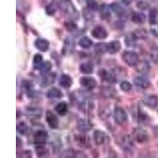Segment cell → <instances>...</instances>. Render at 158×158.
I'll return each mask as SVG.
<instances>
[{"mask_svg": "<svg viewBox=\"0 0 158 158\" xmlns=\"http://www.w3.org/2000/svg\"><path fill=\"white\" fill-rule=\"evenodd\" d=\"M27 114L29 116V118H40L42 115L41 110L38 109V108H30L27 109Z\"/></svg>", "mask_w": 158, "mask_h": 158, "instance_id": "obj_27", "label": "cell"}, {"mask_svg": "<svg viewBox=\"0 0 158 158\" xmlns=\"http://www.w3.org/2000/svg\"><path fill=\"white\" fill-rule=\"evenodd\" d=\"M43 57L40 54H36L33 57V68L35 70H39L43 64Z\"/></svg>", "mask_w": 158, "mask_h": 158, "instance_id": "obj_28", "label": "cell"}, {"mask_svg": "<svg viewBox=\"0 0 158 158\" xmlns=\"http://www.w3.org/2000/svg\"><path fill=\"white\" fill-rule=\"evenodd\" d=\"M122 3H123L124 5L126 6H129L131 5V3L132 2V0H120Z\"/></svg>", "mask_w": 158, "mask_h": 158, "instance_id": "obj_45", "label": "cell"}, {"mask_svg": "<svg viewBox=\"0 0 158 158\" xmlns=\"http://www.w3.org/2000/svg\"><path fill=\"white\" fill-rule=\"evenodd\" d=\"M122 59L123 62L129 67H136L139 63L138 55L134 51H124L122 54Z\"/></svg>", "mask_w": 158, "mask_h": 158, "instance_id": "obj_2", "label": "cell"}, {"mask_svg": "<svg viewBox=\"0 0 158 158\" xmlns=\"http://www.w3.org/2000/svg\"><path fill=\"white\" fill-rule=\"evenodd\" d=\"M17 131L21 135H25L28 131L27 124L25 122H20L17 125Z\"/></svg>", "mask_w": 158, "mask_h": 158, "instance_id": "obj_32", "label": "cell"}, {"mask_svg": "<svg viewBox=\"0 0 158 158\" xmlns=\"http://www.w3.org/2000/svg\"><path fill=\"white\" fill-rule=\"evenodd\" d=\"M151 57L153 58V59L154 60V61L156 62L158 61V48L153 51L152 55H151Z\"/></svg>", "mask_w": 158, "mask_h": 158, "instance_id": "obj_44", "label": "cell"}, {"mask_svg": "<svg viewBox=\"0 0 158 158\" xmlns=\"http://www.w3.org/2000/svg\"><path fill=\"white\" fill-rule=\"evenodd\" d=\"M137 40H138V38L136 37L135 33H131V34H129L125 38V44L127 46H132V45L136 43Z\"/></svg>", "mask_w": 158, "mask_h": 158, "instance_id": "obj_33", "label": "cell"}, {"mask_svg": "<svg viewBox=\"0 0 158 158\" xmlns=\"http://www.w3.org/2000/svg\"><path fill=\"white\" fill-rule=\"evenodd\" d=\"M121 49V44L118 40H112L107 44V52L111 55L118 52Z\"/></svg>", "mask_w": 158, "mask_h": 158, "instance_id": "obj_17", "label": "cell"}, {"mask_svg": "<svg viewBox=\"0 0 158 158\" xmlns=\"http://www.w3.org/2000/svg\"><path fill=\"white\" fill-rule=\"evenodd\" d=\"M80 85L87 90H93L97 86L96 79L92 77H82L80 79Z\"/></svg>", "mask_w": 158, "mask_h": 158, "instance_id": "obj_8", "label": "cell"}, {"mask_svg": "<svg viewBox=\"0 0 158 158\" xmlns=\"http://www.w3.org/2000/svg\"><path fill=\"white\" fill-rule=\"evenodd\" d=\"M61 7L64 10V12L72 19H77L79 18V13L77 10V8L73 4L70 0H62Z\"/></svg>", "mask_w": 158, "mask_h": 158, "instance_id": "obj_1", "label": "cell"}, {"mask_svg": "<svg viewBox=\"0 0 158 158\" xmlns=\"http://www.w3.org/2000/svg\"><path fill=\"white\" fill-rule=\"evenodd\" d=\"M45 117H46V121L48 124L49 127H51L52 129H56L59 127V118L52 111H46Z\"/></svg>", "mask_w": 158, "mask_h": 158, "instance_id": "obj_11", "label": "cell"}, {"mask_svg": "<svg viewBox=\"0 0 158 158\" xmlns=\"http://www.w3.org/2000/svg\"><path fill=\"white\" fill-rule=\"evenodd\" d=\"M44 75L45 77H44L41 82L42 87H46L49 85L52 84L55 81V79H56V74H44Z\"/></svg>", "mask_w": 158, "mask_h": 158, "instance_id": "obj_26", "label": "cell"}, {"mask_svg": "<svg viewBox=\"0 0 158 158\" xmlns=\"http://www.w3.org/2000/svg\"><path fill=\"white\" fill-rule=\"evenodd\" d=\"M134 33L138 39V38H146L147 36V32L144 29H138V30L135 31Z\"/></svg>", "mask_w": 158, "mask_h": 158, "instance_id": "obj_40", "label": "cell"}, {"mask_svg": "<svg viewBox=\"0 0 158 158\" xmlns=\"http://www.w3.org/2000/svg\"><path fill=\"white\" fill-rule=\"evenodd\" d=\"M113 116L115 123L119 126L126 124L128 121L127 114L125 110L120 107H115V110H114Z\"/></svg>", "mask_w": 158, "mask_h": 158, "instance_id": "obj_3", "label": "cell"}, {"mask_svg": "<svg viewBox=\"0 0 158 158\" xmlns=\"http://www.w3.org/2000/svg\"><path fill=\"white\" fill-rule=\"evenodd\" d=\"M122 145L124 149H131L134 147V143L132 138L130 135H124L122 138Z\"/></svg>", "mask_w": 158, "mask_h": 158, "instance_id": "obj_25", "label": "cell"}, {"mask_svg": "<svg viewBox=\"0 0 158 158\" xmlns=\"http://www.w3.org/2000/svg\"><path fill=\"white\" fill-rule=\"evenodd\" d=\"M34 46L40 52H47L49 49L50 47V43H49L48 40L45 39H41V38H39V39H36L34 42Z\"/></svg>", "mask_w": 158, "mask_h": 158, "instance_id": "obj_15", "label": "cell"}, {"mask_svg": "<svg viewBox=\"0 0 158 158\" xmlns=\"http://www.w3.org/2000/svg\"><path fill=\"white\" fill-rule=\"evenodd\" d=\"M48 135L44 130H38L33 135V142L36 146H42L47 142Z\"/></svg>", "mask_w": 158, "mask_h": 158, "instance_id": "obj_5", "label": "cell"}, {"mask_svg": "<svg viewBox=\"0 0 158 158\" xmlns=\"http://www.w3.org/2000/svg\"><path fill=\"white\" fill-rule=\"evenodd\" d=\"M110 6V8L111 10V12H113L116 16L119 18H123L126 15V10L118 2H112Z\"/></svg>", "mask_w": 158, "mask_h": 158, "instance_id": "obj_16", "label": "cell"}, {"mask_svg": "<svg viewBox=\"0 0 158 158\" xmlns=\"http://www.w3.org/2000/svg\"><path fill=\"white\" fill-rule=\"evenodd\" d=\"M91 35L97 40H104L108 37V33L105 28L101 25H97L91 31Z\"/></svg>", "mask_w": 158, "mask_h": 158, "instance_id": "obj_9", "label": "cell"}, {"mask_svg": "<svg viewBox=\"0 0 158 158\" xmlns=\"http://www.w3.org/2000/svg\"><path fill=\"white\" fill-rule=\"evenodd\" d=\"M119 87H120L121 90L125 92V93H128V92H130L132 89V85L127 81H121L120 85H119Z\"/></svg>", "mask_w": 158, "mask_h": 158, "instance_id": "obj_35", "label": "cell"}, {"mask_svg": "<svg viewBox=\"0 0 158 158\" xmlns=\"http://www.w3.org/2000/svg\"><path fill=\"white\" fill-rule=\"evenodd\" d=\"M55 111L57 112L58 115L63 116L67 114V111H68V106H67V104L64 101H62V102H59V104H57L56 107H55Z\"/></svg>", "mask_w": 158, "mask_h": 158, "instance_id": "obj_22", "label": "cell"}, {"mask_svg": "<svg viewBox=\"0 0 158 158\" xmlns=\"http://www.w3.org/2000/svg\"><path fill=\"white\" fill-rule=\"evenodd\" d=\"M149 119V116L146 113H144L141 110L138 111V120L142 123H147V120Z\"/></svg>", "mask_w": 158, "mask_h": 158, "instance_id": "obj_39", "label": "cell"}, {"mask_svg": "<svg viewBox=\"0 0 158 158\" xmlns=\"http://www.w3.org/2000/svg\"><path fill=\"white\" fill-rule=\"evenodd\" d=\"M73 48V42H72V40L70 38H67L65 40V47L64 50L65 51H70Z\"/></svg>", "mask_w": 158, "mask_h": 158, "instance_id": "obj_41", "label": "cell"}, {"mask_svg": "<svg viewBox=\"0 0 158 158\" xmlns=\"http://www.w3.org/2000/svg\"><path fill=\"white\" fill-rule=\"evenodd\" d=\"M45 11H46V14L49 16H52V15H54L56 14V7L54 6V5H52V4H48V5L46 6L45 8Z\"/></svg>", "mask_w": 158, "mask_h": 158, "instance_id": "obj_38", "label": "cell"}, {"mask_svg": "<svg viewBox=\"0 0 158 158\" xmlns=\"http://www.w3.org/2000/svg\"><path fill=\"white\" fill-rule=\"evenodd\" d=\"M73 84V80L70 75L66 74H61L59 79V85L63 89H69Z\"/></svg>", "mask_w": 158, "mask_h": 158, "instance_id": "obj_14", "label": "cell"}, {"mask_svg": "<svg viewBox=\"0 0 158 158\" xmlns=\"http://www.w3.org/2000/svg\"><path fill=\"white\" fill-rule=\"evenodd\" d=\"M132 136L133 138L138 143H145L148 141L149 138V135H148L147 132L142 127H137L134 130L133 133H132Z\"/></svg>", "mask_w": 158, "mask_h": 158, "instance_id": "obj_4", "label": "cell"}, {"mask_svg": "<svg viewBox=\"0 0 158 158\" xmlns=\"http://www.w3.org/2000/svg\"><path fill=\"white\" fill-rule=\"evenodd\" d=\"M134 83L136 85V87L142 89H146L150 85V81L147 77L144 76H137L134 79Z\"/></svg>", "mask_w": 158, "mask_h": 158, "instance_id": "obj_13", "label": "cell"}, {"mask_svg": "<svg viewBox=\"0 0 158 158\" xmlns=\"http://www.w3.org/2000/svg\"><path fill=\"white\" fill-rule=\"evenodd\" d=\"M22 86L26 92V95L28 97L32 98V97H34L36 91H35L34 86H33V84L32 82H30L29 81H23Z\"/></svg>", "mask_w": 158, "mask_h": 158, "instance_id": "obj_19", "label": "cell"}, {"mask_svg": "<svg viewBox=\"0 0 158 158\" xmlns=\"http://www.w3.org/2000/svg\"><path fill=\"white\" fill-rule=\"evenodd\" d=\"M95 52L97 54H104L107 52V44L104 43H99L95 45V48H94Z\"/></svg>", "mask_w": 158, "mask_h": 158, "instance_id": "obj_31", "label": "cell"}, {"mask_svg": "<svg viewBox=\"0 0 158 158\" xmlns=\"http://www.w3.org/2000/svg\"><path fill=\"white\" fill-rule=\"evenodd\" d=\"M94 125L89 119L81 118L77 122V130L81 133H86L92 130Z\"/></svg>", "mask_w": 158, "mask_h": 158, "instance_id": "obj_12", "label": "cell"}, {"mask_svg": "<svg viewBox=\"0 0 158 158\" xmlns=\"http://www.w3.org/2000/svg\"><path fill=\"white\" fill-rule=\"evenodd\" d=\"M87 5V7L91 11H96L98 10V4L96 0H84Z\"/></svg>", "mask_w": 158, "mask_h": 158, "instance_id": "obj_34", "label": "cell"}, {"mask_svg": "<svg viewBox=\"0 0 158 158\" xmlns=\"http://www.w3.org/2000/svg\"><path fill=\"white\" fill-rule=\"evenodd\" d=\"M146 17L142 12H134L131 15V21L137 25H142L146 22Z\"/></svg>", "mask_w": 158, "mask_h": 158, "instance_id": "obj_18", "label": "cell"}, {"mask_svg": "<svg viewBox=\"0 0 158 158\" xmlns=\"http://www.w3.org/2000/svg\"><path fill=\"white\" fill-rule=\"evenodd\" d=\"M52 70V63L49 61H45L44 62L43 64L41 65L40 68L39 69L40 72L42 74H48L49 72Z\"/></svg>", "mask_w": 158, "mask_h": 158, "instance_id": "obj_29", "label": "cell"}, {"mask_svg": "<svg viewBox=\"0 0 158 158\" xmlns=\"http://www.w3.org/2000/svg\"><path fill=\"white\" fill-rule=\"evenodd\" d=\"M94 142L97 146H102L109 141L108 135L101 130H97V131H94Z\"/></svg>", "mask_w": 158, "mask_h": 158, "instance_id": "obj_6", "label": "cell"}, {"mask_svg": "<svg viewBox=\"0 0 158 158\" xmlns=\"http://www.w3.org/2000/svg\"><path fill=\"white\" fill-rule=\"evenodd\" d=\"M64 27L65 29H67V31H68V32H74V31H76L77 29V24H76L74 22H72V21H67V22H65Z\"/></svg>", "mask_w": 158, "mask_h": 158, "instance_id": "obj_30", "label": "cell"}, {"mask_svg": "<svg viewBox=\"0 0 158 158\" xmlns=\"http://www.w3.org/2000/svg\"><path fill=\"white\" fill-rule=\"evenodd\" d=\"M137 7L140 10H146L149 7V5L148 2H143V1H139L137 2Z\"/></svg>", "mask_w": 158, "mask_h": 158, "instance_id": "obj_42", "label": "cell"}, {"mask_svg": "<svg viewBox=\"0 0 158 158\" xmlns=\"http://www.w3.org/2000/svg\"><path fill=\"white\" fill-rule=\"evenodd\" d=\"M111 10L110 8V6L106 5V4H103L101 5V9H100V15L101 18L102 19H108L111 16Z\"/></svg>", "mask_w": 158, "mask_h": 158, "instance_id": "obj_23", "label": "cell"}, {"mask_svg": "<svg viewBox=\"0 0 158 158\" xmlns=\"http://www.w3.org/2000/svg\"><path fill=\"white\" fill-rule=\"evenodd\" d=\"M63 96V93L59 89L56 88V87H52L48 91L47 97L49 99H60Z\"/></svg>", "mask_w": 158, "mask_h": 158, "instance_id": "obj_21", "label": "cell"}, {"mask_svg": "<svg viewBox=\"0 0 158 158\" xmlns=\"http://www.w3.org/2000/svg\"><path fill=\"white\" fill-rule=\"evenodd\" d=\"M78 45L81 48L84 49H89L93 45V41L88 36H83L79 40Z\"/></svg>", "mask_w": 158, "mask_h": 158, "instance_id": "obj_24", "label": "cell"}, {"mask_svg": "<svg viewBox=\"0 0 158 158\" xmlns=\"http://www.w3.org/2000/svg\"><path fill=\"white\" fill-rule=\"evenodd\" d=\"M18 156L19 157H32V152L29 150L22 151L21 153H18Z\"/></svg>", "mask_w": 158, "mask_h": 158, "instance_id": "obj_43", "label": "cell"}, {"mask_svg": "<svg viewBox=\"0 0 158 158\" xmlns=\"http://www.w3.org/2000/svg\"><path fill=\"white\" fill-rule=\"evenodd\" d=\"M36 152L38 156H44L48 154V149L44 147V145L36 146Z\"/></svg>", "mask_w": 158, "mask_h": 158, "instance_id": "obj_37", "label": "cell"}, {"mask_svg": "<svg viewBox=\"0 0 158 158\" xmlns=\"http://www.w3.org/2000/svg\"><path fill=\"white\" fill-rule=\"evenodd\" d=\"M98 75L101 77V79H102V81H106V82L115 83L117 81V77H115L114 73H111L104 69H101L99 70Z\"/></svg>", "mask_w": 158, "mask_h": 158, "instance_id": "obj_7", "label": "cell"}, {"mask_svg": "<svg viewBox=\"0 0 158 158\" xmlns=\"http://www.w3.org/2000/svg\"><path fill=\"white\" fill-rule=\"evenodd\" d=\"M79 70L81 74H90L94 72V64L91 62H85L80 65Z\"/></svg>", "mask_w": 158, "mask_h": 158, "instance_id": "obj_20", "label": "cell"}, {"mask_svg": "<svg viewBox=\"0 0 158 158\" xmlns=\"http://www.w3.org/2000/svg\"><path fill=\"white\" fill-rule=\"evenodd\" d=\"M149 22L151 25H155L157 22V12L155 9L149 11Z\"/></svg>", "mask_w": 158, "mask_h": 158, "instance_id": "obj_36", "label": "cell"}, {"mask_svg": "<svg viewBox=\"0 0 158 158\" xmlns=\"http://www.w3.org/2000/svg\"><path fill=\"white\" fill-rule=\"evenodd\" d=\"M142 102L146 107L153 109L158 106V97L153 94H149L144 97Z\"/></svg>", "mask_w": 158, "mask_h": 158, "instance_id": "obj_10", "label": "cell"}]
</instances>
